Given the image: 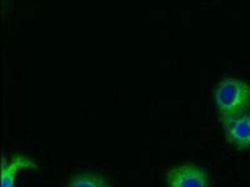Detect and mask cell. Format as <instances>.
I'll list each match as a JSON object with an SVG mask.
<instances>
[{"label":"cell","instance_id":"cell-1","mask_svg":"<svg viewBox=\"0 0 250 187\" xmlns=\"http://www.w3.org/2000/svg\"><path fill=\"white\" fill-rule=\"evenodd\" d=\"M220 119L240 116L250 108V86L233 78H225L214 90Z\"/></svg>","mask_w":250,"mask_h":187},{"label":"cell","instance_id":"cell-2","mask_svg":"<svg viewBox=\"0 0 250 187\" xmlns=\"http://www.w3.org/2000/svg\"><path fill=\"white\" fill-rule=\"evenodd\" d=\"M225 137L229 144L243 150L250 147V114L221 119Z\"/></svg>","mask_w":250,"mask_h":187},{"label":"cell","instance_id":"cell-3","mask_svg":"<svg viewBox=\"0 0 250 187\" xmlns=\"http://www.w3.org/2000/svg\"><path fill=\"white\" fill-rule=\"evenodd\" d=\"M169 187H207L208 178L202 169L193 164H184L167 173Z\"/></svg>","mask_w":250,"mask_h":187},{"label":"cell","instance_id":"cell-4","mask_svg":"<svg viewBox=\"0 0 250 187\" xmlns=\"http://www.w3.org/2000/svg\"><path fill=\"white\" fill-rule=\"evenodd\" d=\"M37 168V164L34 161L24 156H14L9 162H4L2 160L1 187H15L16 176L20 170H35Z\"/></svg>","mask_w":250,"mask_h":187},{"label":"cell","instance_id":"cell-5","mask_svg":"<svg viewBox=\"0 0 250 187\" xmlns=\"http://www.w3.org/2000/svg\"><path fill=\"white\" fill-rule=\"evenodd\" d=\"M67 187H111L104 177L99 175L80 174L72 178Z\"/></svg>","mask_w":250,"mask_h":187}]
</instances>
